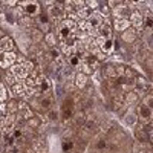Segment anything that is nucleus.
<instances>
[{
	"instance_id": "obj_38",
	"label": "nucleus",
	"mask_w": 153,
	"mask_h": 153,
	"mask_svg": "<svg viewBox=\"0 0 153 153\" xmlns=\"http://www.w3.org/2000/svg\"><path fill=\"white\" fill-rule=\"evenodd\" d=\"M0 68H9V65H8L3 58H0Z\"/></svg>"
},
{
	"instance_id": "obj_29",
	"label": "nucleus",
	"mask_w": 153,
	"mask_h": 153,
	"mask_svg": "<svg viewBox=\"0 0 153 153\" xmlns=\"http://www.w3.org/2000/svg\"><path fill=\"white\" fill-rule=\"evenodd\" d=\"M72 149H74V143L72 141H65V143H63V150H65V152H69Z\"/></svg>"
},
{
	"instance_id": "obj_34",
	"label": "nucleus",
	"mask_w": 153,
	"mask_h": 153,
	"mask_svg": "<svg viewBox=\"0 0 153 153\" xmlns=\"http://www.w3.org/2000/svg\"><path fill=\"white\" fill-rule=\"evenodd\" d=\"M71 118V109H63V120H69Z\"/></svg>"
},
{
	"instance_id": "obj_7",
	"label": "nucleus",
	"mask_w": 153,
	"mask_h": 153,
	"mask_svg": "<svg viewBox=\"0 0 153 153\" xmlns=\"http://www.w3.org/2000/svg\"><path fill=\"white\" fill-rule=\"evenodd\" d=\"M139 117H141L144 121L150 123V120H152V107H149L143 103L141 106H139Z\"/></svg>"
},
{
	"instance_id": "obj_10",
	"label": "nucleus",
	"mask_w": 153,
	"mask_h": 153,
	"mask_svg": "<svg viewBox=\"0 0 153 153\" xmlns=\"http://www.w3.org/2000/svg\"><path fill=\"white\" fill-rule=\"evenodd\" d=\"M75 84H76V87H84L86 84H87V75H84V74H76V76H75Z\"/></svg>"
},
{
	"instance_id": "obj_30",
	"label": "nucleus",
	"mask_w": 153,
	"mask_h": 153,
	"mask_svg": "<svg viewBox=\"0 0 153 153\" xmlns=\"http://www.w3.org/2000/svg\"><path fill=\"white\" fill-rule=\"evenodd\" d=\"M94 71H92V68H91V65H87V63H84L83 65V72L81 74H84V75H89V74H92Z\"/></svg>"
},
{
	"instance_id": "obj_21",
	"label": "nucleus",
	"mask_w": 153,
	"mask_h": 153,
	"mask_svg": "<svg viewBox=\"0 0 153 153\" xmlns=\"http://www.w3.org/2000/svg\"><path fill=\"white\" fill-rule=\"evenodd\" d=\"M31 38H32L34 42H40L42 38H43V32L38 31V29H34V31L31 32Z\"/></svg>"
},
{
	"instance_id": "obj_25",
	"label": "nucleus",
	"mask_w": 153,
	"mask_h": 153,
	"mask_svg": "<svg viewBox=\"0 0 153 153\" xmlns=\"http://www.w3.org/2000/svg\"><path fill=\"white\" fill-rule=\"evenodd\" d=\"M95 147H97L98 150H104V149H107V143H106V139H98L97 144H95Z\"/></svg>"
},
{
	"instance_id": "obj_1",
	"label": "nucleus",
	"mask_w": 153,
	"mask_h": 153,
	"mask_svg": "<svg viewBox=\"0 0 153 153\" xmlns=\"http://www.w3.org/2000/svg\"><path fill=\"white\" fill-rule=\"evenodd\" d=\"M9 74L14 76L16 80H26L28 75H29V71L23 65H12L9 68Z\"/></svg>"
},
{
	"instance_id": "obj_35",
	"label": "nucleus",
	"mask_w": 153,
	"mask_h": 153,
	"mask_svg": "<svg viewBox=\"0 0 153 153\" xmlns=\"http://www.w3.org/2000/svg\"><path fill=\"white\" fill-rule=\"evenodd\" d=\"M51 57H52L54 60H57L58 61V57H60V52L57 49H51Z\"/></svg>"
},
{
	"instance_id": "obj_3",
	"label": "nucleus",
	"mask_w": 153,
	"mask_h": 153,
	"mask_svg": "<svg viewBox=\"0 0 153 153\" xmlns=\"http://www.w3.org/2000/svg\"><path fill=\"white\" fill-rule=\"evenodd\" d=\"M12 48H14V40H12L11 37H3V38H0V54L12 52Z\"/></svg>"
},
{
	"instance_id": "obj_23",
	"label": "nucleus",
	"mask_w": 153,
	"mask_h": 153,
	"mask_svg": "<svg viewBox=\"0 0 153 153\" xmlns=\"http://www.w3.org/2000/svg\"><path fill=\"white\" fill-rule=\"evenodd\" d=\"M46 43H48L49 46H55V43H57L55 35H54V34H51V32H48V34H46Z\"/></svg>"
},
{
	"instance_id": "obj_4",
	"label": "nucleus",
	"mask_w": 153,
	"mask_h": 153,
	"mask_svg": "<svg viewBox=\"0 0 153 153\" xmlns=\"http://www.w3.org/2000/svg\"><path fill=\"white\" fill-rule=\"evenodd\" d=\"M150 87V84L146 81V80H143V78H138V83L135 84V94L139 97V95H143V94H146V91Z\"/></svg>"
},
{
	"instance_id": "obj_36",
	"label": "nucleus",
	"mask_w": 153,
	"mask_h": 153,
	"mask_svg": "<svg viewBox=\"0 0 153 153\" xmlns=\"http://www.w3.org/2000/svg\"><path fill=\"white\" fill-rule=\"evenodd\" d=\"M152 100H153V98H152V94H149L147 98H146V103H144V104L149 106V107H152Z\"/></svg>"
},
{
	"instance_id": "obj_17",
	"label": "nucleus",
	"mask_w": 153,
	"mask_h": 153,
	"mask_svg": "<svg viewBox=\"0 0 153 153\" xmlns=\"http://www.w3.org/2000/svg\"><path fill=\"white\" fill-rule=\"evenodd\" d=\"M113 12H115V16H117V19H124V16H126L129 11H127V8H124V6L120 5V6H117V8L113 9Z\"/></svg>"
},
{
	"instance_id": "obj_19",
	"label": "nucleus",
	"mask_w": 153,
	"mask_h": 153,
	"mask_svg": "<svg viewBox=\"0 0 153 153\" xmlns=\"http://www.w3.org/2000/svg\"><path fill=\"white\" fill-rule=\"evenodd\" d=\"M32 117H34V113L29 110V107L20 110V118H22V120H29V118H32Z\"/></svg>"
},
{
	"instance_id": "obj_2",
	"label": "nucleus",
	"mask_w": 153,
	"mask_h": 153,
	"mask_svg": "<svg viewBox=\"0 0 153 153\" xmlns=\"http://www.w3.org/2000/svg\"><path fill=\"white\" fill-rule=\"evenodd\" d=\"M23 9L22 11H25L28 16H31V17H34V16H38L40 14V5H38V2H22V3H19Z\"/></svg>"
},
{
	"instance_id": "obj_16",
	"label": "nucleus",
	"mask_w": 153,
	"mask_h": 153,
	"mask_svg": "<svg viewBox=\"0 0 153 153\" xmlns=\"http://www.w3.org/2000/svg\"><path fill=\"white\" fill-rule=\"evenodd\" d=\"M74 123L76 124V126H84V123H86V115L83 113V112H78L74 117Z\"/></svg>"
},
{
	"instance_id": "obj_14",
	"label": "nucleus",
	"mask_w": 153,
	"mask_h": 153,
	"mask_svg": "<svg viewBox=\"0 0 153 153\" xmlns=\"http://www.w3.org/2000/svg\"><path fill=\"white\" fill-rule=\"evenodd\" d=\"M76 14H78L80 19L87 20L89 16H91V12H89V8H87V6H83V8H78V9H76Z\"/></svg>"
},
{
	"instance_id": "obj_40",
	"label": "nucleus",
	"mask_w": 153,
	"mask_h": 153,
	"mask_svg": "<svg viewBox=\"0 0 153 153\" xmlns=\"http://www.w3.org/2000/svg\"><path fill=\"white\" fill-rule=\"evenodd\" d=\"M0 38H3V29L0 28Z\"/></svg>"
},
{
	"instance_id": "obj_26",
	"label": "nucleus",
	"mask_w": 153,
	"mask_h": 153,
	"mask_svg": "<svg viewBox=\"0 0 153 153\" xmlns=\"http://www.w3.org/2000/svg\"><path fill=\"white\" fill-rule=\"evenodd\" d=\"M19 107H17V103L16 101H9V104L6 106V112H9V113H12V112H16Z\"/></svg>"
},
{
	"instance_id": "obj_9",
	"label": "nucleus",
	"mask_w": 153,
	"mask_h": 153,
	"mask_svg": "<svg viewBox=\"0 0 153 153\" xmlns=\"http://www.w3.org/2000/svg\"><path fill=\"white\" fill-rule=\"evenodd\" d=\"M100 49H101V52H104V54H110L113 51V40L112 38H106L104 43L100 46Z\"/></svg>"
},
{
	"instance_id": "obj_18",
	"label": "nucleus",
	"mask_w": 153,
	"mask_h": 153,
	"mask_svg": "<svg viewBox=\"0 0 153 153\" xmlns=\"http://www.w3.org/2000/svg\"><path fill=\"white\" fill-rule=\"evenodd\" d=\"M103 71H104V76H110V78H115V76H117V69H115L112 65H107Z\"/></svg>"
},
{
	"instance_id": "obj_20",
	"label": "nucleus",
	"mask_w": 153,
	"mask_h": 153,
	"mask_svg": "<svg viewBox=\"0 0 153 153\" xmlns=\"http://www.w3.org/2000/svg\"><path fill=\"white\" fill-rule=\"evenodd\" d=\"M38 86H40V91H42V92H46V91H49L51 83H49V80H48V78H42V80H40V83H38Z\"/></svg>"
},
{
	"instance_id": "obj_22",
	"label": "nucleus",
	"mask_w": 153,
	"mask_h": 153,
	"mask_svg": "<svg viewBox=\"0 0 153 153\" xmlns=\"http://www.w3.org/2000/svg\"><path fill=\"white\" fill-rule=\"evenodd\" d=\"M68 61H69V65L71 66H78L80 65V57L78 55H71V57H68Z\"/></svg>"
},
{
	"instance_id": "obj_24",
	"label": "nucleus",
	"mask_w": 153,
	"mask_h": 153,
	"mask_svg": "<svg viewBox=\"0 0 153 153\" xmlns=\"http://www.w3.org/2000/svg\"><path fill=\"white\" fill-rule=\"evenodd\" d=\"M95 120H86V123H84V127H86V130H89V132H92L94 129H95Z\"/></svg>"
},
{
	"instance_id": "obj_41",
	"label": "nucleus",
	"mask_w": 153,
	"mask_h": 153,
	"mask_svg": "<svg viewBox=\"0 0 153 153\" xmlns=\"http://www.w3.org/2000/svg\"><path fill=\"white\" fill-rule=\"evenodd\" d=\"M139 153H150V152H146V150H143V152H139Z\"/></svg>"
},
{
	"instance_id": "obj_28",
	"label": "nucleus",
	"mask_w": 153,
	"mask_h": 153,
	"mask_svg": "<svg viewBox=\"0 0 153 153\" xmlns=\"http://www.w3.org/2000/svg\"><path fill=\"white\" fill-rule=\"evenodd\" d=\"M48 118H49L51 121L58 120V112H55V110H49V112H48Z\"/></svg>"
},
{
	"instance_id": "obj_39",
	"label": "nucleus",
	"mask_w": 153,
	"mask_h": 153,
	"mask_svg": "<svg viewBox=\"0 0 153 153\" xmlns=\"http://www.w3.org/2000/svg\"><path fill=\"white\" fill-rule=\"evenodd\" d=\"M22 135V132L20 130H14V135H12V138H19Z\"/></svg>"
},
{
	"instance_id": "obj_33",
	"label": "nucleus",
	"mask_w": 153,
	"mask_h": 153,
	"mask_svg": "<svg viewBox=\"0 0 153 153\" xmlns=\"http://www.w3.org/2000/svg\"><path fill=\"white\" fill-rule=\"evenodd\" d=\"M84 5H87L89 8H98V2H97V0H87V2H84Z\"/></svg>"
},
{
	"instance_id": "obj_12",
	"label": "nucleus",
	"mask_w": 153,
	"mask_h": 153,
	"mask_svg": "<svg viewBox=\"0 0 153 153\" xmlns=\"http://www.w3.org/2000/svg\"><path fill=\"white\" fill-rule=\"evenodd\" d=\"M3 60L8 63V65H9V68H11V66L16 63V60H17V55H16L14 52H5V54H3Z\"/></svg>"
},
{
	"instance_id": "obj_11",
	"label": "nucleus",
	"mask_w": 153,
	"mask_h": 153,
	"mask_svg": "<svg viewBox=\"0 0 153 153\" xmlns=\"http://www.w3.org/2000/svg\"><path fill=\"white\" fill-rule=\"evenodd\" d=\"M124 120H126V123L129 124V126H132V124H136V120H138V117H136V113H135L133 110H129V112L126 113Z\"/></svg>"
},
{
	"instance_id": "obj_6",
	"label": "nucleus",
	"mask_w": 153,
	"mask_h": 153,
	"mask_svg": "<svg viewBox=\"0 0 153 153\" xmlns=\"http://www.w3.org/2000/svg\"><path fill=\"white\" fill-rule=\"evenodd\" d=\"M113 26H115V29L117 31H126V29H129L130 28V22H129V19H117L115 20V23H113Z\"/></svg>"
},
{
	"instance_id": "obj_37",
	"label": "nucleus",
	"mask_w": 153,
	"mask_h": 153,
	"mask_svg": "<svg viewBox=\"0 0 153 153\" xmlns=\"http://www.w3.org/2000/svg\"><path fill=\"white\" fill-rule=\"evenodd\" d=\"M6 113V104L5 103H0V115Z\"/></svg>"
},
{
	"instance_id": "obj_32",
	"label": "nucleus",
	"mask_w": 153,
	"mask_h": 153,
	"mask_svg": "<svg viewBox=\"0 0 153 153\" xmlns=\"http://www.w3.org/2000/svg\"><path fill=\"white\" fill-rule=\"evenodd\" d=\"M28 123H29V126H31V127H38V124H40V121H38V118H35V117L29 118V120H28Z\"/></svg>"
},
{
	"instance_id": "obj_31",
	"label": "nucleus",
	"mask_w": 153,
	"mask_h": 153,
	"mask_svg": "<svg viewBox=\"0 0 153 153\" xmlns=\"http://www.w3.org/2000/svg\"><path fill=\"white\" fill-rule=\"evenodd\" d=\"M5 100H6V91H5L3 84H0V103H3Z\"/></svg>"
},
{
	"instance_id": "obj_15",
	"label": "nucleus",
	"mask_w": 153,
	"mask_h": 153,
	"mask_svg": "<svg viewBox=\"0 0 153 153\" xmlns=\"http://www.w3.org/2000/svg\"><path fill=\"white\" fill-rule=\"evenodd\" d=\"M98 31H100L101 37H104V38H107V37L110 35V32H112V29H110V26H109L107 23H103V25H101Z\"/></svg>"
},
{
	"instance_id": "obj_13",
	"label": "nucleus",
	"mask_w": 153,
	"mask_h": 153,
	"mask_svg": "<svg viewBox=\"0 0 153 153\" xmlns=\"http://www.w3.org/2000/svg\"><path fill=\"white\" fill-rule=\"evenodd\" d=\"M138 98H139V97L132 91V92H127V94H126V98H124V100H126L127 104H135V103H138Z\"/></svg>"
},
{
	"instance_id": "obj_5",
	"label": "nucleus",
	"mask_w": 153,
	"mask_h": 153,
	"mask_svg": "<svg viewBox=\"0 0 153 153\" xmlns=\"http://www.w3.org/2000/svg\"><path fill=\"white\" fill-rule=\"evenodd\" d=\"M136 35H138V32L135 31V29H126L123 34H121V38H123V42H126V43H135V40H136Z\"/></svg>"
},
{
	"instance_id": "obj_27",
	"label": "nucleus",
	"mask_w": 153,
	"mask_h": 153,
	"mask_svg": "<svg viewBox=\"0 0 153 153\" xmlns=\"http://www.w3.org/2000/svg\"><path fill=\"white\" fill-rule=\"evenodd\" d=\"M51 104H52L51 98H43V100L40 101V106H42L43 109H49V107H51Z\"/></svg>"
},
{
	"instance_id": "obj_8",
	"label": "nucleus",
	"mask_w": 153,
	"mask_h": 153,
	"mask_svg": "<svg viewBox=\"0 0 153 153\" xmlns=\"http://www.w3.org/2000/svg\"><path fill=\"white\" fill-rule=\"evenodd\" d=\"M143 16H141V12H132L130 14V19H129V22H130V25H133L135 28H141L143 26Z\"/></svg>"
}]
</instances>
